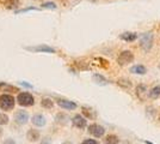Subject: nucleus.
Listing matches in <instances>:
<instances>
[{"label":"nucleus","mask_w":160,"mask_h":144,"mask_svg":"<svg viewBox=\"0 0 160 144\" xmlns=\"http://www.w3.org/2000/svg\"><path fill=\"white\" fill-rule=\"evenodd\" d=\"M16 100L10 94H2L0 95V108L2 110H12L14 108Z\"/></svg>","instance_id":"nucleus-1"},{"label":"nucleus","mask_w":160,"mask_h":144,"mask_svg":"<svg viewBox=\"0 0 160 144\" xmlns=\"http://www.w3.org/2000/svg\"><path fill=\"white\" fill-rule=\"evenodd\" d=\"M17 102L22 107H31L35 103V99L30 93H19L17 96Z\"/></svg>","instance_id":"nucleus-2"},{"label":"nucleus","mask_w":160,"mask_h":144,"mask_svg":"<svg viewBox=\"0 0 160 144\" xmlns=\"http://www.w3.org/2000/svg\"><path fill=\"white\" fill-rule=\"evenodd\" d=\"M140 46L143 51H149L153 46V34L152 31H147L141 34L140 36Z\"/></svg>","instance_id":"nucleus-3"},{"label":"nucleus","mask_w":160,"mask_h":144,"mask_svg":"<svg viewBox=\"0 0 160 144\" xmlns=\"http://www.w3.org/2000/svg\"><path fill=\"white\" fill-rule=\"evenodd\" d=\"M28 52H32V53H55V49L49 47L47 45H40V46H27L24 47Z\"/></svg>","instance_id":"nucleus-4"},{"label":"nucleus","mask_w":160,"mask_h":144,"mask_svg":"<svg viewBox=\"0 0 160 144\" xmlns=\"http://www.w3.org/2000/svg\"><path fill=\"white\" fill-rule=\"evenodd\" d=\"M133 60H134V54L130 51H123L117 56V62L120 65H122V66L123 65H127L129 62H132Z\"/></svg>","instance_id":"nucleus-5"},{"label":"nucleus","mask_w":160,"mask_h":144,"mask_svg":"<svg viewBox=\"0 0 160 144\" xmlns=\"http://www.w3.org/2000/svg\"><path fill=\"white\" fill-rule=\"evenodd\" d=\"M87 131L94 136L96 138H100L104 136V133H105V129L103 127V126H100L98 124H91L88 127H87Z\"/></svg>","instance_id":"nucleus-6"},{"label":"nucleus","mask_w":160,"mask_h":144,"mask_svg":"<svg viewBox=\"0 0 160 144\" xmlns=\"http://www.w3.org/2000/svg\"><path fill=\"white\" fill-rule=\"evenodd\" d=\"M14 123L18 125H25L29 121V114L25 110H17L13 115Z\"/></svg>","instance_id":"nucleus-7"},{"label":"nucleus","mask_w":160,"mask_h":144,"mask_svg":"<svg viewBox=\"0 0 160 144\" xmlns=\"http://www.w3.org/2000/svg\"><path fill=\"white\" fill-rule=\"evenodd\" d=\"M72 124H73L75 127H78V129H85L86 127V124H87V120L85 117H82V115H80V114H77V115H74L72 118Z\"/></svg>","instance_id":"nucleus-8"},{"label":"nucleus","mask_w":160,"mask_h":144,"mask_svg":"<svg viewBox=\"0 0 160 144\" xmlns=\"http://www.w3.org/2000/svg\"><path fill=\"white\" fill-rule=\"evenodd\" d=\"M56 103L60 106L61 108L67 110H73L77 108V103L73 101H69V100H65V99H59L56 100Z\"/></svg>","instance_id":"nucleus-9"},{"label":"nucleus","mask_w":160,"mask_h":144,"mask_svg":"<svg viewBox=\"0 0 160 144\" xmlns=\"http://www.w3.org/2000/svg\"><path fill=\"white\" fill-rule=\"evenodd\" d=\"M31 123H32V125L37 126V127H43L47 123V120H46V117L42 115V114H35L31 118Z\"/></svg>","instance_id":"nucleus-10"},{"label":"nucleus","mask_w":160,"mask_h":144,"mask_svg":"<svg viewBox=\"0 0 160 144\" xmlns=\"http://www.w3.org/2000/svg\"><path fill=\"white\" fill-rule=\"evenodd\" d=\"M27 138L29 142H38V139L41 138V133L38 130H35V129H30V130L27 132Z\"/></svg>","instance_id":"nucleus-11"},{"label":"nucleus","mask_w":160,"mask_h":144,"mask_svg":"<svg viewBox=\"0 0 160 144\" xmlns=\"http://www.w3.org/2000/svg\"><path fill=\"white\" fill-rule=\"evenodd\" d=\"M0 91H5V93H19V89L14 85L7 84L5 82H0Z\"/></svg>","instance_id":"nucleus-12"},{"label":"nucleus","mask_w":160,"mask_h":144,"mask_svg":"<svg viewBox=\"0 0 160 144\" xmlns=\"http://www.w3.org/2000/svg\"><path fill=\"white\" fill-rule=\"evenodd\" d=\"M130 72L135 73V75H145L147 72V70L143 65H134V66L130 67Z\"/></svg>","instance_id":"nucleus-13"},{"label":"nucleus","mask_w":160,"mask_h":144,"mask_svg":"<svg viewBox=\"0 0 160 144\" xmlns=\"http://www.w3.org/2000/svg\"><path fill=\"white\" fill-rule=\"evenodd\" d=\"M121 39L127 42H133L138 39V34L136 33H123L121 35Z\"/></svg>","instance_id":"nucleus-14"},{"label":"nucleus","mask_w":160,"mask_h":144,"mask_svg":"<svg viewBox=\"0 0 160 144\" xmlns=\"http://www.w3.org/2000/svg\"><path fill=\"white\" fill-rule=\"evenodd\" d=\"M41 106H42L43 108H46V109H52L54 107V102L52 99L44 97V99H42V101H41Z\"/></svg>","instance_id":"nucleus-15"},{"label":"nucleus","mask_w":160,"mask_h":144,"mask_svg":"<svg viewBox=\"0 0 160 144\" xmlns=\"http://www.w3.org/2000/svg\"><path fill=\"white\" fill-rule=\"evenodd\" d=\"M93 81L97 84H99V85H107L108 84V79L104 77V76L99 75V73H96L93 75Z\"/></svg>","instance_id":"nucleus-16"},{"label":"nucleus","mask_w":160,"mask_h":144,"mask_svg":"<svg viewBox=\"0 0 160 144\" xmlns=\"http://www.w3.org/2000/svg\"><path fill=\"white\" fill-rule=\"evenodd\" d=\"M104 144H120V139L116 135H109L104 139Z\"/></svg>","instance_id":"nucleus-17"},{"label":"nucleus","mask_w":160,"mask_h":144,"mask_svg":"<svg viewBox=\"0 0 160 144\" xmlns=\"http://www.w3.org/2000/svg\"><path fill=\"white\" fill-rule=\"evenodd\" d=\"M117 84L120 85L121 88H123V89H129V88H132V82L127 79V78H120L118 81H117Z\"/></svg>","instance_id":"nucleus-18"},{"label":"nucleus","mask_w":160,"mask_h":144,"mask_svg":"<svg viewBox=\"0 0 160 144\" xmlns=\"http://www.w3.org/2000/svg\"><path fill=\"white\" fill-rule=\"evenodd\" d=\"M55 120H56V123L61 124V125H66L67 121H68V117L65 113H59V114H56Z\"/></svg>","instance_id":"nucleus-19"},{"label":"nucleus","mask_w":160,"mask_h":144,"mask_svg":"<svg viewBox=\"0 0 160 144\" xmlns=\"http://www.w3.org/2000/svg\"><path fill=\"white\" fill-rule=\"evenodd\" d=\"M148 95H149V97H152V99H159L160 97V87L159 85L153 87L152 89L149 90Z\"/></svg>","instance_id":"nucleus-20"},{"label":"nucleus","mask_w":160,"mask_h":144,"mask_svg":"<svg viewBox=\"0 0 160 144\" xmlns=\"http://www.w3.org/2000/svg\"><path fill=\"white\" fill-rule=\"evenodd\" d=\"M4 5L6 8L12 10L14 7H17L19 5V0H4Z\"/></svg>","instance_id":"nucleus-21"},{"label":"nucleus","mask_w":160,"mask_h":144,"mask_svg":"<svg viewBox=\"0 0 160 144\" xmlns=\"http://www.w3.org/2000/svg\"><path fill=\"white\" fill-rule=\"evenodd\" d=\"M147 91V88L143 85V84H140V85H138V88H136V95L140 97L141 100H143V97H142V94H145Z\"/></svg>","instance_id":"nucleus-22"},{"label":"nucleus","mask_w":160,"mask_h":144,"mask_svg":"<svg viewBox=\"0 0 160 144\" xmlns=\"http://www.w3.org/2000/svg\"><path fill=\"white\" fill-rule=\"evenodd\" d=\"M29 11H38V8H37V7H33V6L25 7V8H22V10H17V11H16V13L17 14L25 13V12H29Z\"/></svg>","instance_id":"nucleus-23"},{"label":"nucleus","mask_w":160,"mask_h":144,"mask_svg":"<svg viewBox=\"0 0 160 144\" xmlns=\"http://www.w3.org/2000/svg\"><path fill=\"white\" fill-rule=\"evenodd\" d=\"M8 117H7V114L5 113H0V126H2V125H7L8 124Z\"/></svg>","instance_id":"nucleus-24"},{"label":"nucleus","mask_w":160,"mask_h":144,"mask_svg":"<svg viewBox=\"0 0 160 144\" xmlns=\"http://www.w3.org/2000/svg\"><path fill=\"white\" fill-rule=\"evenodd\" d=\"M41 6L43 7V8H50V10H55L56 8V4L53 3V1H48V3H43Z\"/></svg>","instance_id":"nucleus-25"},{"label":"nucleus","mask_w":160,"mask_h":144,"mask_svg":"<svg viewBox=\"0 0 160 144\" xmlns=\"http://www.w3.org/2000/svg\"><path fill=\"white\" fill-rule=\"evenodd\" d=\"M81 109H82V114L86 117V119H87V118H90V119H91V118H93L92 110L90 109V108H87V107H82Z\"/></svg>","instance_id":"nucleus-26"},{"label":"nucleus","mask_w":160,"mask_h":144,"mask_svg":"<svg viewBox=\"0 0 160 144\" xmlns=\"http://www.w3.org/2000/svg\"><path fill=\"white\" fill-rule=\"evenodd\" d=\"M81 144H99L96 139H91V138H87V139H84Z\"/></svg>","instance_id":"nucleus-27"},{"label":"nucleus","mask_w":160,"mask_h":144,"mask_svg":"<svg viewBox=\"0 0 160 144\" xmlns=\"http://www.w3.org/2000/svg\"><path fill=\"white\" fill-rule=\"evenodd\" d=\"M41 144H52V139L49 137H44L41 141Z\"/></svg>","instance_id":"nucleus-28"},{"label":"nucleus","mask_w":160,"mask_h":144,"mask_svg":"<svg viewBox=\"0 0 160 144\" xmlns=\"http://www.w3.org/2000/svg\"><path fill=\"white\" fill-rule=\"evenodd\" d=\"M4 144H16V141H14L13 138H6L4 141Z\"/></svg>","instance_id":"nucleus-29"},{"label":"nucleus","mask_w":160,"mask_h":144,"mask_svg":"<svg viewBox=\"0 0 160 144\" xmlns=\"http://www.w3.org/2000/svg\"><path fill=\"white\" fill-rule=\"evenodd\" d=\"M20 84H22V85H24V87H27V88H32V85H31V84H28V83H25V82H20Z\"/></svg>","instance_id":"nucleus-30"},{"label":"nucleus","mask_w":160,"mask_h":144,"mask_svg":"<svg viewBox=\"0 0 160 144\" xmlns=\"http://www.w3.org/2000/svg\"><path fill=\"white\" fill-rule=\"evenodd\" d=\"M62 144H73L72 142H69V141H66V142H63Z\"/></svg>","instance_id":"nucleus-31"},{"label":"nucleus","mask_w":160,"mask_h":144,"mask_svg":"<svg viewBox=\"0 0 160 144\" xmlns=\"http://www.w3.org/2000/svg\"><path fill=\"white\" fill-rule=\"evenodd\" d=\"M145 143L146 144H153V143H151V142H148V141H145Z\"/></svg>","instance_id":"nucleus-32"},{"label":"nucleus","mask_w":160,"mask_h":144,"mask_svg":"<svg viewBox=\"0 0 160 144\" xmlns=\"http://www.w3.org/2000/svg\"><path fill=\"white\" fill-rule=\"evenodd\" d=\"M2 135V129H0V136Z\"/></svg>","instance_id":"nucleus-33"},{"label":"nucleus","mask_w":160,"mask_h":144,"mask_svg":"<svg viewBox=\"0 0 160 144\" xmlns=\"http://www.w3.org/2000/svg\"><path fill=\"white\" fill-rule=\"evenodd\" d=\"M159 69H160V64H159Z\"/></svg>","instance_id":"nucleus-34"}]
</instances>
